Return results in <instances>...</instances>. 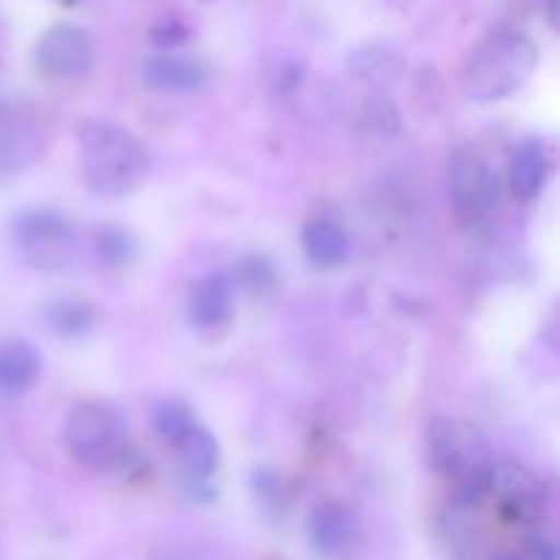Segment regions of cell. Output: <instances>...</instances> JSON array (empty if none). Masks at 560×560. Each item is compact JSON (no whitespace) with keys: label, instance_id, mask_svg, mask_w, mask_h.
Wrapping results in <instances>:
<instances>
[{"label":"cell","instance_id":"ba28073f","mask_svg":"<svg viewBox=\"0 0 560 560\" xmlns=\"http://www.w3.org/2000/svg\"><path fill=\"white\" fill-rule=\"evenodd\" d=\"M490 495L498 498L509 523H536L545 509V487L539 476L514 463H495L490 481Z\"/></svg>","mask_w":560,"mask_h":560},{"label":"cell","instance_id":"277c9868","mask_svg":"<svg viewBox=\"0 0 560 560\" xmlns=\"http://www.w3.org/2000/svg\"><path fill=\"white\" fill-rule=\"evenodd\" d=\"M63 446L69 457L93 474L120 468L129 457V432L109 405L80 402L63 424Z\"/></svg>","mask_w":560,"mask_h":560},{"label":"cell","instance_id":"603a6c76","mask_svg":"<svg viewBox=\"0 0 560 560\" xmlns=\"http://www.w3.org/2000/svg\"><path fill=\"white\" fill-rule=\"evenodd\" d=\"M501 560H517V558H512V556H506V558H501Z\"/></svg>","mask_w":560,"mask_h":560},{"label":"cell","instance_id":"5bb4252c","mask_svg":"<svg viewBox=\"0 0 560 560\" xmlns=\"http://www.w3.org/2000/svg\"><path fill=\"white\" fill-rule=\"evenodd\" d=\"M42 377V355L25 339L0 342V394L20 397L27 394Z\"/></svg>","mask_w":560,"mask_h":560},{"label":"cell","instance_id":"ffe728a7","mask_svg":"<svg viewBox=\"0 0 560 560\" xmlns=\"http://www.w3.org/2000/svg\"><path fill=\"white\" fill-rule=\"evenodd\" d=\"M195 421L197 419L191 416V410L186 408L184 402H178V399H167V402L159 405L156 410V430L164 441H173L175 435H180V432L189 424H195Z\"/></svg>","mask_w":560,"mask_h":560},{"label":"cell","instance_id":"7c38bea8","mask_svg":"<svg viewBox=\"0 0 560 560\" xmlns=\"http://www.w3.org/2000/svg\"><path fill=\"white\" fill-rule=\"evenodd\" d=\"M355 523L353 514L342 503L323 501L310 514V541L320 556L337 558L353 545Z\"/></svg>","mask_w":560,"mask_h":560},{"label":"cell","instance_id":"30bf717a","mask_svg":"<svg viewBox=\"0 0 560 560\" xmlns=\"http://www.w3.org/2000/svg\"><path fill=\"white\" fill-rule=\"evenodd\" d=\"M208 80L202 60L180 52H156L142 63V82L156 93L200 91Z\"/></svg>","mask_w":560,"mask_h":560},{"label":"cell","instance_id":"d6986e66","mask_svg":"<svg viewBox=\"0 0 560 560\" xmlns=\"http://www.w3.org/2000/svg\"><path fill=\"white\" fill-rule=\"evenodd\" d=\"M135 252V238L124 228H102L96 233V257L104 268L126 266Z\"/></svg>","mask_w":560,"mask_h":560},{"label":"cell","instance_id":"5b68a950","mask_svg":"<svg viewBox=\"0 0 560 560\" xmlns=\"http://www.w3.org/2000/svg\"><path fill=\"white\" fill-rule=\"evenodd\" d=\"M11 244L27 268L55 273L74 260L77 230L55 208H31L11 222Z\"/></svg>","mask_w":560,"mask_h":560},{"label":"cell","instance_id":"6da1fadb","mask_svg":"<svg viewBox=\"0 0 560 560\" xmlns=\"http://www.w3.org/2000/svg\"><path fill=\"white\" fill-rule=\"evenodd\" d=\"M80 170L88 189L98 197H126L140 189L151 173L148 148L113 120H82L77 126Z\"/></svg>","mask_w":560,"mask_h":560},{"label":"cell","instance_id":"8fae6325","mask_svg":"<svg viewBox=\"0 0 560 560\" xmlns=\"http://www.w3.org/2000/svg\"><path fill=\"white\" fill-rule=\"evenodd\" d=\"M44 151V135L20 118H0V180L31 167Z\"/></svg>","mask_w":560,"mask_h":560},{"label":"cell","instance_id":"52a82bcc","mask_svg":"<svg viewBox=\"0 0 560 560\" xmlns=\"http://www.w3.org/2000/svg\"><path fill=\"white\" fill-rule=\"evenodd\" d=\"M38 74L52 82L85 80L96 66V38L91 31L71 22L52 25L33 49Z\"/></svg>","mask_w":560,"mask_h":560},{"label":"cell","instance_id":"7a4b0ae2","mask_svg":"<svg viewBox=\"0 0 560 560\" xmlns=\"http://www.w3.org/2000/svg\"><path fill=\"white\" fill-rule=\"evenodd\" d=\"M539 66L534 38L514 27L492 31L470 52L463 71V91L476 104H495L523 91Z\"/></svg>","mask_w":560,"mask_h":560},{"label":"cell","instance_id":"7402d4cb","mask_svg":"<svg viewBox=\"0 0 560 560\" xmlns=\"http://www.w3.org/2000/svg\"><path fill=\"white\" fill-rule=\"evenodd\" d=\"M60 3H66V5H77V3H82V0H60Z\"/></svg>","mask_w":560,"mask_h":560},{"label":"cell","instance_id":"44dd1931","mask_svg":"<svg viewBox=\"0 0 560 560\" xmlns=\"http://www.w3.org/2000/svg\"><path fill=\"white\" fill-rule=\"evenodd\" d=\"M189 25H186L184 20H178V16H162V20L151 27L153 47H159L162 52H175L180 44L189 42Z\"/></svg>","mask_w":560,"mask_h":560},{"label":"cell","instance_id":"4fadbf2b","mask_svg":"<svg viewBox=\"0 0 560 560\" xmlns=\"http://www.w3.org/2000/svg\"><path fill=\"white\" fill-rule=\"evenodd\" d=\"M550 153H547L545 142L525 140L509 162V189H512L514 200H536L550 180Z\"/></svg>","mask_w":560,"mask_h":560},{"label":"cell","instance_id":"8992f818","mask_svg":"<svg viewBox=\"0 0 560 560\" xmlns=\"http://www.w3.org/2000/svg\"><path fill=\"white\" fill-rule=\"evenodd\" d=\"M501 197L495 167L476 145H459L448 156V200L465 228H481L492 219Z\"/></svg>","mask_w":560,"mask_h":560},{"label":"cell","instance_id":"9c48e42d","mask_svg":"<svg viewBox=\"0 0 560 560\" xmlns=\"http://www.w3.org/2000/svg\"><path fill=\"white\" fill-rule=\"evenodd\" d=\"M186 315L195 331L219 334L233 323L235 317V284L228 273L213 271L197 279L189 293Z\"/></svg>","mask_w":560,"mask_h":560},{"label":"cell","instance_id":"2e32d148","mask_svg":"<svg viewBox=\"0 0 560 560\" xmlns=\"http://www.w3.org/2000/svg\"><path fill=\"white\" fill-rule=\"evenodd\" d=\"M301 244H304V255L317 268H337L350 255V238L342 230V224L326 217L310 219L304 224V230H301Z\"/></svg>","mask_w":560,"mask_h":560},{"label":"cell","instance_id":"e0dca14e","mask_svg":"<svg viewBox=\"0 0 560 560\" xmlns=\"http://www.w3.org/2000/svg\"><path fill=\"white\" fill-rule=\"evenodd\" d=\"M350 69L359 80L386 85V82H394L402 74V58L394 49L372 44V47L355 49L353 58H350Z\"/></svg>","mask_w":560,"mask_h":560},{"label":"cell","instance_id":"ac0fdd59","mask_svg":"<svg viewBox=\"0 0 560 560\" xmlns=\"http://www.w3.org/2000/svg\"><path fill=\"white\" fill-rule=\"evenodd\" d=\"M47 323L60 337H82L96 323V312L82 299H58L47 306Z\"/></svg>","mask_w":560,"mask_h":560},{"label":"cell","instance_id":"9a60e30c","mask_svg":"<svg viewBox=\"0 0 560 560\" xmlns=\"http://www.w3.org/2000/svg\"><path fill=\"white\" fill-rule=\"evenodd\" d=\"M175 457H178V465L184 468L186 476L191 479H208V476L217 474L219 468V441L213 438V432H208L200 421L186 427L180 435H175L170 441Z\"/></svg>","mask_w":560,"mask_h":560},{"label":"cell","instance_id":"3957f363","mask_svg":"<svg viewBox=\"0 0 560 560\" xmlns=\"http://www.w3.org/2000/svg\"><path fill=\"white\" fill-rule=\"evenodd\" d=\"M430 463L452 485L463 503H479L490 495L495 457L479 427L463 419H435L427 427Z\"/></svg>","mask_w":560,"mask_h":560}]
</instances>
